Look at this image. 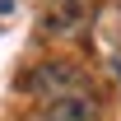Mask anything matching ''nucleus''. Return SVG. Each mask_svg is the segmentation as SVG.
Returning a JSON list of instances; mask_svg holds the SVG:
<instances>
[{"label":"nucleus","instance_id":"f257e3e1","mask_svg":"<svg viewBox=\"0 0 121 121\" xmlns=\"http://www.w3.org/2000/svg\"><path fill=\"white\" fill-rule=\"evenodd\" d=\"M28 89L42 93L47 103L51 98H70V93H84V79H79L75 65H65V60H51V65H37L28 75Z\"/></svg>","mask_w":121,"mask_h":121},{"label":"nucleus","instance_id":"f03ea898","mask_svg":"<svg viewBox=\"0 0 121 121\" xmlns=\"http://www.w3.org/2000/svg\"><path fill=\"white\" fill-rule=\"evenodd\" d=\"M89 14H93L89 0H47L42 33H47V37H75V33L89 23Z\"/></svg>","mask_w":121,"mask_h":121},{"label":"nucleus","instance_id":"7ed1b4c3","mask_svg":"<svg viewBox=\"0 0 121 121\" xmlns=\"http://www.w3.org/2000/svg\"><path fill=\"white\" fill-rule=\"evenodd\" d=\"M47 121H98L89 93H70V98H51L47 103Z\"/></svg>","mask_w":121,"mask_h":121}]
</instances>
